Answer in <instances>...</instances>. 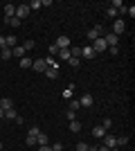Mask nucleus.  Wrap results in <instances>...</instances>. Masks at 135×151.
<instances>
[{"mask_svg": "<svg viewBox=\"0 0 135 151\" xmlns=\"http://www.w3.org/2000/svg\"><path fill=\"white\" fill-rule=\"evenodd\" d=\"M124 32H126V23H124L122 18H115L113 20V34H115V36H122Z\"/></svg>", "mask_w": 135, "mask_h": 151, "instance_id": "obj_1", "label": "nucleus"}, {"mask_svg": "<svg viewBox=\"0 0 135 151\" xmlns=\"http://www.w3.org/2000/svg\"><path fill=\"white\" fill-rule=\"evenodd\" d=\"M92 50H95V54H101V52H106V50H108V45H106L104 36H99L97 41H92Z\"/></svg>", "mask_w": 135, "mask_h": 151, "instance_id": "obj_2", "label": "nucleus"}, {"mask_svg": "<svg viewBox=\"0 0 135 151\" xmlns=\"http://www.w3.org/2000/svg\"><path fill=\"white\" fill-rule=\"evenodd\" d=\"M70 47H72L70 36H59L56 38V50H70Z\"/></svg>", "mask_w": 135, "mask_h": 151, "instance_id": "obj_3", "label": "nucleus"}, {"mask_svg": "<svg viewBox=\"0 0 135 151\" xmlns=\"http://www.w3.org/2000/svg\"><path fill=\"white\" fill-rule=\"evenodd\" d=\"M27 16H29V7L23 2V5H16V18L18 20H25Z\"/></svg>", "mask_w": 135, "mask_h": 151, "instance_id": "obj_4", "label": "nucleus"}, {"mask_svg": "<svg viewBox=\"0 0 135 151\" xmlns=\"http://www.w3.org/2000/svg\"><path fill=\"white\" fill-rule=\"evenodd\" d=\"M32 70H36V72H45V70H47L45 59H34V61H32Z\"/></svg>", "mask_w": 135, "mask_h": 151, "instance_id": "obj_5", "label": "nucleus"}, {"mask_svg": "<svg viewBox=\"0 0 135 151\" xmlns=\"http://www.w3.org/2000/svg\"><path fill=\"white\" fill-rule=\"evenodd\" d=\"M104 41H106V45H108V47H115V45L119 43V36H115L113 32H108V34L104 36Z\"/></svg>", "mask_w": 135, "mask_h": 151, "instance_id": "obj_6", "label": "nucleus"}, {"mask_svg": "<svg viewBox=\"0 0 135 151\" xmlns=\"http://www.w3.org/2000/svg\"><path fill=\"white\" fill-rule=\"evenodd\" d=\"M92 101H95V99H92V95H88V93H86V95H81V97H79V106L90 108V106H92Z\"/></svg>", "mask_w": 135, "mask_h": 151, "instance_id": "obj_7", "label": "nucleus"}, {"mask_svg": "<svg viewBox=\"0 0 135 151\" xmlns=\"http://www.w3.org/2000/svg\"><path fill=\"white\" fill-rule=\"evenodd\" d=\"M104 147L115 149V147H117V138H115V135H108V133H106V135H104Z\"/></svg>", "mask_w": 135, "mask_h": 151, "instance_id": "obj_8", "label": "nucleus"}, {"mask_svg": "<svg viewBox=\"0 0 135 151\" xmlns=\"http://www.w3.org/2000/svg\"><path fill=\"white\" fill-rule=\"evenodd\" d=\"M81 57H84V59H88V61L97 57V54H95V50H92V45H86V47H81Z\"/></svg>", "mask_w": 135, "mask_h": 151, "instance_id": "obj_9", "label": "nucleus"}, {"mask_svg": "<svg viewBox=\"0 0 135 151\" xmlns=\"http://www.w3.org/2000/svg\"><path fill=\"white\" fill-rule=\"evenodd\" d=\"M101 25H97V27H92V29H90L88 32V38H90V41H97V38H99V36H101Z\"/></svg>", "mask_w": 135, "mask_h": 151, "instance_id": "obj_10", "label": "nucleus"}, {"mask_svg": "<svg viewBox=\"0 0 135 151\" xmlns=\"http://www.w3.org/2000/svg\"><path fill=\"white\" fill-rule=\"evenodd\" d=\"M16 45H18V38L14 36V34L5 36V47H9V50H11V47H16Z\"/></svg>", "mask_w": 135, "mask_h": 151, "instance_id": "obj_11", "label": "nucleus"}, {"mask_svg": "<svg viewBox=\"0 0 135 151\" xmlns=\"http://www.w3.org/2000/svg\"><path fill=\"white\" fill-rule=\"evenodd\" d=\"M11 57L23 59V57H25V47H23V45H16V47H11Z\"/></svg>", "mask_w": 135, "mask_h": 151, "instance_id": "obj_12", "label": "nucleus"}, {"mask_svg": "<svg viewBox=\"0 0 135 151\" xmlns=\"http://www.w3.org/2000/svg\"><path fill=\"white\" fill-rule=\"evenodd\" d=\"M14 16H16V5H11V2L5 5V18H14Z\"/></svg>", "mask_w": 135, "mask_h": 151, "instance_id": "obj_13", "label": "nucleus"}, {"mask_svg": "<svg viewBox=\"0 0 135 151\" xmlns=\"http://www.w3.org/2000/svg\"><path fill=\"white\" fill-rule=\"evenodd\" d=\"M0 108H2V111H9V108H14V101L9 99V97H2V99H0Z\"/></svg>", "mask_w": 135, "mask_h": 151, "instance_id": "obj_14", "label": "nucleus"}, {"mask_svg": "<svg viewBox=\"0 0 135 151\" xmlns=\"http://www.w3.org/2000/svg\"><path fill=\"white\" fill-rule=\"evenodd\" d=\"M106 129H104V126H95V129H92V135H95V138H104V135H106Z\"/></svg>", "mask_w": 135, "mask_h": 151, "instance_id": "obj_15", "label": "nucleus"}, {"mask_svg": "<svg viewBox=\"0 0 135 151\" xmlns=\"http://www.w3.org/2000/svg\"><path fill=\"white\" fill-rule=\"evenodd\" d=\"M36 145H39V147L50 145V140H47V135H45V133H39V135H36Z\"/></svg>", "mask_w": 135, "mask_h": 151, "instance_id": "obj_16", "label": "nucleus"}, {"mask_svg": "<svg viewBox=\"0 0 135 151\" xmlns=\"http://www.w3.org/2000/svg\"><path fill=\"white\" fill-rule=\"evenodd\" d=\"M0 57H2V61H9V59H14L9 47H2V50H0Z\"/></svg>", "mask_w": 135, "mask_h": 151, "instance_id": "obj_17", "label": "nucleus"}, {"mask_svg": "<svg viewBox=\"0 0 135 151\" xmlns=\"http://www.w3.org/2000/svg\"><path fill=\"white\" fill-rule=\"evenodd\" d=\"M32 61H34V59H29V57H23V59H20V68H23V70L32 68Z\"/></svg>", "mask_w": 135, "mask_h": 151, "instance_id": "obj_18", "label": "nucleus"}, {"mask_svg": "<svg viewBox=\"0 0 135 151\" xmlns=\"http://www.w3.org/2000/svg\"><path fill=\"white\" fill-rule=\"evenodd\" d=\"M45 75L52 77V79H54V77H59V65H52V68H47V70H45Z\"/></svg>", "mask_w": 135, "mask_h": 151, "instance_id": "obj_19", "label": "nucleus"}, {"mask_svg": "<svg viewBox=\"0 0 135 151\" xmlns=\"http://www.w3.org/2000/svg\"><path fill=\"white\" fill-rule=\"evenodd\" d=\"M16 117H18L16 108H9V111H5V120H16Z\"/></svg>", "mask_w": 135, "mask_h": 151, "instance_id": "obj_20", "label": "nucleus"}, {"mask_svg": "<svg viewBox=\"0 0 135 151\" xmlns=\"http://www.w3.org/2000/svg\"><path fill=\"white\" fill-rule=\"evenodd\" d=\"M70 131H72V133H79V131H81V122H79V120L70 122Z\"/></svg>", "mask_w": 135, "mask_h": 151, "instance_id": "obj_21", "label": "nucleus"}, {"mask_svg": "<svg viewBox=\"0 0 135 151\" xmlns=\"http://www.w3.org/2000/svg\"><path fill=\"white\" fill-rule=\"evenodd\" d=\"M27 7H29V12H34V9H41V0H32V2H27Z\"/></svg>", "mask_w": 135, "mask_h": 151, "instance_id": "obj_22", "label": "nucleus"}, {"mask_svg": "<svg viewBox=\"0 0 135 151\" xmlns=\"http://www.w3.org/2000/svg\"><path fill=\"white\" fill-rule=\"evenodd\" d=\"M59 59H61V61H68V59H70V50H59Z\"/></svg>", "mask_w": 135, "mask_h": 151, "instance_id": "obj_23", "label": "nucleus"}, {"mask_svg": "<svg viewBox=\"0 0 135 151\" xmlns=\"http://www.w3.org/2000/svg\"><path fill=\"white\" fill-rule=\"evenodd\" d=\"M65 117H68L70 122H74L77 120V111H70V108H68V111H65Z\"/></svg>", "mask_w": 135, "mask_h": 151, "instance_id": "obj_24", "label": "nucleus"}, {"mask_svg": "<svg viewBox=\"0 0 135 151\" xmlns=\"http://www.w3.org/2000/svg\"><path fill=\"white\" fill-rule=\"evenodd\" d=\"M39 133H41V129H39V126H32V129L27 131V135H29V138H36Z\"/></svg>", "mask_w": 135, "mask_h": 151, "instance_id": "obj_25", "label": "nucleus"}, {"mask_svg": "<svg viewBox=\"0 0 135 151\" xmlns=\"http://www.w3.org/2000/svg\"><path fill=\"white\" fill-rule=\"evenodd\" d=\"M68 61H70V65H72V68H79V65H81V59H74V57H70Z\"/></svg>", "mask_w": 135, "mask_h": 151, "instance_id": "obj_26", "label": "nucleus"}, {"mask_svg": "<svg viewBox=\"0 0 135 151\" xmlns=\"http://www.w3.org/2000/svg\"><path fill=\"white\" fill-rule=\"evenodd\" d=\"M34 41H25V43H23V47H25V52H29V50H34Z\"/></svg>", "mask_w": 135, "mask_h": 151, "instance_id": "obj_27", "label": "nucleus"}, {"mask_svg": "<svg viewBox=\"0 0 135 151\" xmlns=\"http://www.w3.org/2000/svg\"><path fill=\"white\" fill-rule=\"evenodd\" d=\"M50 149L52 151H63V145H61V142H54V145H50Z\"/></svg>", "mask_w": 135, "mask_h": 151, "instance_id": "obj_28", "label": "nucleus"}, {"mask_svg": "<svg viewBox=\"0 0 135 151\" xmlns=\"http://www.w3.org/2000/svg\"><path fill=\"white\" fill-rule=\"evenodd\" d=\"M90 147L86 145V142H77V151H88Z\"/></svg>", "mask_w": 135, "mask_h": 151, "instance_id": "obj_29", "label": "nucleus"}, {"mask_svg": "<svg viewBox=\"0 0 135 151\" xmlns=\"http://www.w3.org/2000/svg\"><path fill=\"white\" fill-rule=\"evenodd\" d=\"M126 142H129V138H126V135H122V138H117V147H124Z\"/></svg>", "mask_w": 135, "mask_h": 151, "instance_id": "obj_30", "label": "nucleus"}, {"mask_svg": "<svg viewBox=\"0 0 135 151\" xmlns=\"http://www.w3.org/2000/svg\"><path fill=\"white\" fill-rule=\"evenodd\" d=\"M77 108H81V106H79V99H72L70 101V111H77Z\"/></svg>", "mask_w": 135, "mask_h": 151, "instance_id": "obj_31", "label": "nucleus"}, {"mask_svg": "<svg viewBox=\"0 0 135 151\" xmlns=\"http://www.w3.org/2000/svg\"><path fill=\"white\" fill-rule=\"evenodd\" d=\"M117 14H119V12H117V9H113V7L108 9V16H110V18H117Z\"/></svg>", "mask_w": 135, "mask_h": 151, "instance_id": "obj_32", "label": "nucleus"}, {"mask_svg": "<svg viewBox=\"0 0 135 151\" xmlns=\"http://www.w3.org/2000/svg\"><path fill=\"white\" fill-rule=\"evenodd\" d=\"M108 52L113 54V57H117V54H119V47H117V45H115V47H108Z\"/></svg>", "mask_w": 135, "mask_h": 151, "instance_id": "obj_33", "label": "nucleus"}, {"mask_svg": "<svg viewBox=\"0 0 135 151\" xmlns=\"http://www.w3.org/2000/svg\"><path fill=\"white\" fill-rule=\"evenodd\" d=\"M25 142H27V147H34V145H36V138H29V135H27Z\"/></svg>", "mask_w": 135, "mask_h": 151, "instance_id": "obj_34", "label": "nucleus"}, {"mask_svg": "<svg viewBox=\"0 0 135 151\" xmlns=\"http://www.w3.org/2000/svg\"><path fill=\"white\" fill-rule=\"evenodd\" d=\"M101 126H104V129H106V131H108L110 126H113V120H104V124H101Z\"/></svg>", "mask_w": 135, "mask_h": 151, "instance_id": "obj_35", "label": "nucleus"}, {"mask_svg": "<svg viewBox=\"0 0 135 151\" xmlns=\"http://www.w3.org/2000/svg\"><path fill=\"white\" fill-rule=\"evenodd\" d=\"M126 14H129L131 18H133V16H135V7H126Z\"/></svg>", "mask_w": 135, "mask_h": 151, "instance_id": "obj_36", "label": "nucleus"}, {"mask_svg": "<svg viewBox=\"0 0 135 151\" xmlns=\"http://www.w3.org/2000/svg\"><path fill=\"white\" fill-rule=\"evenodd\" d=\"M39 151H52V149H50V145H43V147H39Z\"/></svg>", "mask_w": 135, "mask_h": 151, "instance_id": "obj_37", "label": "nucleus"}, {"mask_svg": "<svg viewBox=\"0 0 135 151\" xmlns=\"http://www.w3.org/2000/svg\"><path fill=\"white\" fill-rule=\"evenodd\" d=\"M5 47V36H0V50Z\"/></svg>", "mask_w": 135, "mask_h": 151, "instance_id": "obj_38", "label": "nucleus"}, {"mask_svg": "<svg viewBox=\"0 0 135 151\" xmlns=\"http://www.w3.org/2000/svg\"><path fill=\"white\" fill-rule=\"evenodd\" d=\"M2 117H5V111H2V108H0V120H2Z\"/></svg>", "mask_w": 135, "mask_h": 151, "instance_id": "obj_39", "label": "nucleus"}, {"mask_svg": "<svg viewBox=\"0 0 135 151\" xmlns=\"http://www.w3.org/2000/svg\"><path fill=\"white\" fill-rule=\"evenodd\" d=\"M110 151H119V149H117V147H115V149H110Z\"/></svg>", "mask_w": 135, "mask_h": 151, "instance_id": "obj_40", "label": "nucleus"}, {"mask_svg": "<svg viewBox=\"0 0 135 151\" xmlns=\"http://www.w3.org/2000/svg\"><path fill=\"white\" fill-rule=\"evenodd\" d=\"M0 151H2V142H0Z\"/></svg>", "mask_w": 135, "mask_h": 151, "instance_id": "obj_41", "label": "nucleus"}]
</instances>
